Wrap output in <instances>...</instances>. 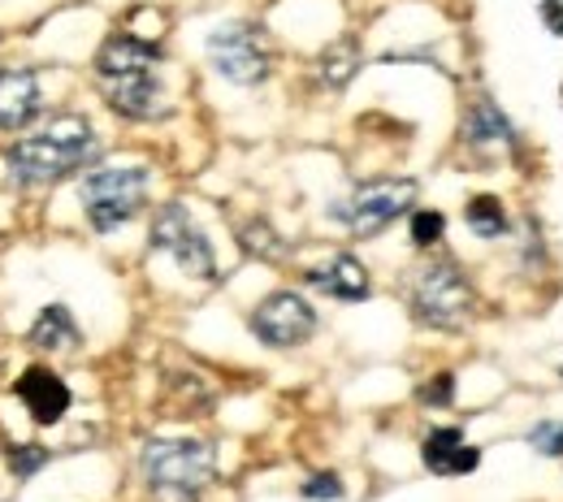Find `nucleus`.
I'll return each instance as SVG.
<instances>
[{
    "label": "nucleus",
    "instance_id": "f257e3e1",
    "mask_svg": "<svg viewBox=\"0 0 563 502\" xmlns=\"http://www.w3.org/2000/svg\"><path fill=\"white\" fill-rule=\"evenodd\" d=\"M156 62H161V44L140 40L131 31H113L100 44V53H96V82H100V91H104L113 113H122L131 122L165 118Z\"/></svg>",
    "mask_w": 563,
    "mask_h": 502
},
{
    "label": "nucleus",
    "instance_id": "f03ea898",
    "mask_svg": "<svg viewBox=\"0 0 563 502\" xmlns=\"http://www.w3.org/2000/svg\"><path fill=\"white\" fill-rule=\"evenodd\" d=\"M91 160H96V131L78 113H57L35 135H26V140L4 147V165H9V178L18 187L62 182V178L78 174Z\"/></svg>",
    "mask_w": 563,
    "mask_h": 502
},
{
    "label": "nucleus",
    "instance_id": "7ed1b4c3",
    "mask_svg": "<svg viewBox=\"0 0 563 502\" xmlns=\"http://www.w3.org/2000/svg\"><path fill=\"white\" fill-rule=\"evenodd\" d=\"M143 481L152 494L174 502L200 499L217 477V455L209 442L191 437H152L140 455Z\"/></svg>",
    "mask_w": 563,
    "mask_h": 502
},
{
    "label": "nucleus",
    "instance_id": "20e7f679",
    "mask_svg": "<svg viewBox=\"0 0 563 502\" xmlns=\"http://www.w3.org/2000/svg\"><path fill=\"white\" fill-rule=\"evenodd\" d=\"M82 213L91 221V230L109 234L118 225H126L131 216H140L147 204V169L143 165H113V169H91L78 187Z\"/></svg>",
    "mask_w": 563,
    "mask_h": 502
},
{
    "label": "nucleus",
    "instance_id": "39448f33",
    "mask_svg": "<svg viewBox=\"0 0 563 502\" xmlns=\"http://www.w3.org/2000/svg\"><path fill=\"white\" fill-rule=\"evenodd\" d=\"M477 308L473 282L455 260H429L412 282V316L433 330H460Z\"/></svg>",
    "mask_w": 563,
    "mask_h": 502
},
{
    "label": "nucleus",
    "instance_id": "423d86ee",
    "mask_svg": "<svg viewBox=\"0 0 563 502\" xmlns=\"http://www.w3.org/2000/svg\"><path fill=\"white\" fill-rule=\"evenodd\" d=\"M412 200H417V182H412V178H382V182L355 187L347 200H339V204L330 209V216L343 221L355 238H373V234H382L390 221H399V216L408 213Z\"/></svg>",
    "mask_w": 563,
    "mask_h": 502
},
{
    "label": "nucleus",
    "instance_id": "0eeeda50",
    "mask_svg": "<svg viewBox=\"0 0 563 502\" xmlns=\"http://www.w3.org/2000/svg\"><path fill=\"white\" fill-rule=\"evenodd\" d=\"M152 252L169 256L187 278L196 282H217V260H212V243L205 230L191 221L183 204H161L152 216Z\"/></svg>",
    "mask_w": 563,
    "mask_h": 502
},
{
    "label": "nucleus",
    "instance_id": "6e6552de",
    "mask_svg": "<svg viewBox=\"0 0 563 502\" xmlns=\"http://www.w3.org/2000/svg\"><path fill=\"white\" fill-rule=\"evenodd\" d=\"M209 62L212 70L239 87H256L269 78V44L256 22H221L209 35Z\"/></svg>",
    "mask_w": 563,
    "mask_h": 502
},
{
    "label": "nucleus",
    "instance_id": "1a4fd4ad",
    "mask_svg": "<svg viewBox=\"0 0 563 502\" xmlns=\"http://www.w3.org/2000/svg\"><path fill=\"white\" fill-rule=\"evenodd\" d=\"M252 334L265 343V347H299V343H308L312 334H317V312H312V303L303 299V294H295V290H274L269 299H261L256 303V312H252Z\"/></svg>",
    "mask_w": 563,
    "mask_h": 502
},
{
    "label": "nucleus",
    "instance_id": "9d476101",
    "mask_svg": "<svg viewBox=\"0 0 563 502\" xmlns=\"http://www.w3.org/2000/svg\"><path fill=\"white\" fill-rule=\"evenodd\" d=\"M18 399H22V408L31 412L35 425H57L70 412V386L44 364H31L18 377Z\"/></svg>",
    "mask_w": 563,
    "mask_h": 502
},
{
    "label": "nucleus",
    "instance_id": "9b49d317",
    "mask_svg": "<svg viewBox=\"0 0 563 502\" xmlns=\"http://www.w3.org/2000/svg\"><path fill=\"white\" fill-rule=\"evenodd\" d=\"M44 96L35 70H0V131H22L40 118Z\"/></svg>",
    "mask_w": 563,
    "mask_h": 502
},
{
    "label": "nucleus",
    "instance_id": "f8f14e48",
    "mask_svg": "<svg viewBox=\"0 0 563 502\" xmlns=\"http://www.w3.org/2000/svg\"><path fill=\"white\" fill-rule=\"evenodd\" d=\"M421 459L433 477H464V472H477L482 450H477V446H468V442H464V433L446 425V430H433L421 442Z\"/></svg>",
    "mask_w": 563,
    "mask_h": 502
},
{
    "label": "nucleus",
    "instance_id": "ddd939ff",
    "mask_svg": "<svg viewBox=\"0 0 563 502\" xmlns=\"http://www.w3.org/2000/svg\"><path fill=\"white\" fill-rule=\"evenodd\" d=\"M303 282L312 290H321V294H330V299H343V303H360V299H368V269L355 260V256H334L330 265H321V269H308L303 274Z\"/></svg>",
    "mask_w": 563,
    "mask_h": 502
},
{
    "label": "nucleus",
    "instance_id": "4468645a",
    "mask_svg": "<svg viewBox=\"0 0 563 502\" xmlns=\"http://www.w3.org/2000/svg\"><path fill=\"white\" fill-rule=\"evenodd\" d=\"M78 343H82V334L74 325V312L62 303L44 308L40 321L31 325V347H40V352H74Z\"/></svg>",
    "mask_w": 563,
    "mask_h": 502
},
{
    "label": "nucleus",
    "instance_id": "2eb2a0df",
    "mask_svg": "<svg viewBox=\"0 0 563 502\" xmlns=\"http://www.w3.org/2000/svg\"><path fill=\"white\" fill-rule=\"evenodd\" d=\"M468 144L516 147V126L507 122V113H503L494 100H486V96H482V100L473 104V113H468Z\"/></svg>",
    "mask_w": 563,
    "mask_h": 502
},
{
    "label": "nucleus",
    "instance_id": "dca6fc26",
    "mask_svg": "<svg viewBox=\"0 0 563 502\" xmlns=\"http://www.w3.org/2000/svg\"><path fill=\"white\" fill-rule=\"evenodd\" d=\"M360 40L355 35H343V40H334L325 53H321V62H317V74H321V82L325 87H347L355 78V70H360Z\"/></svg>",
    "mask_w": 563,
    "mask_h": 502
},
{
    "label": "nucleus",
    "instance_id": "f3484780",
    "mask_svg": "<svg viewBox=\"0 0 563 502\" xmlns=\"http://www.w3.org/2000/svg\"><path fill=\"white\" fill-rule=\"evenodd\" d=\"M464 221H468V230H473L477 238H503L507 225H511L498 196H473L468 209H464Z\"/></svg>",
    "mask_w": 563,
    "mask_h": 502
},
{
    "label": "nucleus",
    "instance_id": "a211bd4d",
    "mask_svg": "<svg viewBox=\"0 0 563 502\" xmlns=\"http://www.w3.org/2000/svg\"><path fill=\"white\" fill-rule=\"evenodd\" d=\"M239 238H243V252H247V256H261V260H278L282 252H286V247H282V238L265 225V221L243 225V230H239Z\"/></svg>",
    "mask_w": 563,
    "mask_h": 502
},
{
    "label": "nucleus",
    "instance_id": "6ab92c4d",
    "mask_svg": "<svg viewBox=\"0 0 563 502\" xmlns=\"http://www.w3.org/2000/svg\"><path fill=\"white\" fill-rule=\"evenodd\" d=\"M408 230H412V243L417 247H433L442 238V230H446V216L438 213V209H417L412 221H408Z\"/></svg>",
    "mask_w": 563,
    "mask_h": 502
},
{
    "label": "nucleus",
    "instance_id": "aec40b11",
    "mask_svg": "<svg viewBox=\"0 0 563 502\" xmlns=\"http://www.w3.org/2000/svg\"><path fill=\"white\" fill-rule=\"evenodd\" d=\"M417 399H421L424 408H451V399H455V377H451V372L429 377L421 390H417Z\"/></svg>",
    "mask_w": 563,
    "mask_h": 502
},
{
    "label": "nucleus",
    "instance_id": "412c9836",
    "mask_svg": "<svg viewBox=\"0 0 563 502\" xmlns=\"http://www.w3.org/2000/svg\"><path fill=\"white\" fill-rule=\"evenodd\" d=\"M44 464H48V450H44V446H18V450H9L13 477H31V472H40Z\"/></svg>",
    "mask_w": 563,
    "mask_h": 502
},
{
    "label": "nucleus",
    "instance_id": "4be33fe9",
    "mask_svg": "<svg viewBox=\"0 0 563 502\" xmlns=\"http://www.w3.org/2000/svg\"><path fill=\"white\" fill-rule=\"evenodd\" d=\"M529 446H538L542 455H563V425L560 421H542L529 430Z\"/></svg>",
    "mask_w": 563,
    "mask_h": 502
},
{
    "label": "nucleus",
    "instance_id": "5701e85b",
    "mask_svg": "<svg viewBox=\"0 0 563 502\" xmlns=\"http://www.w3.org/2000/svg\"><path fill=\"white\" fill-rule=\"evenodd\" d=\"M303 499H343V481H339V472H317V477L303 486Z\"/></svg>",
    "mask_w": 563,
    "mask_h": 502
},
{
    "label": "nucleus",
    "instance_id": "b1692460",
    "mask_svg": "<svg viewBox=\"0 0 563 502\" xmlns=\"http://www.w3.org/2000/svg\"><path fill=\"white\" fill-rule=\"evenodd\" d=\"M542 22H547L551 35L563 40V0H542Z\"/></svg>",
    "mask_w": 563,
    "mask_h": 502
}]
</instances>
